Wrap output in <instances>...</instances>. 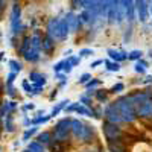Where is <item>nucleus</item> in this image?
<instances>
[{
	"mask_svg": "<svg viewBox=\"0 0 152 152\" xmlns=\"http://www.w3.org/2000/svg\"><path fill=\"white\" fill-rule=\"evenodd\" d=\"M116 104H117V108L120 111L122 122H125V123H134L137 120V113L134 110V105L131 102L129 94L128 96H120L116 100Z\"/></svg>",
	"mask_w": 152,
	"mask_h": 152,
	"instance_id": "1",
	"label": "nucleus"
},
{
	"mask_svg": "<svg viewBox=\"0 0 152 152\" xmlns=\"http://www.w3.org/2000/svg\"><path fill=\"white\" fill-rule=\"evenodd\" d=\"M9 23H11V34H12V37H15V38H18L24 32V29H26V26L21 24V6H20L18 2L12 3Z\"/></svg>",
	"mask_w": 152,
	"mask_h": 152,
	"instance_id": "2",
	"label": "nucleus"
},
{
	"mask_svg": "<svg viewBox=\"0 0 152 152\" xmlns=\"http://www.w3.org/2000/svg\"><path fill=\"white\" fill-rule=\"evenodd\" d=\"M70 122L72 119H61L56 125L55 129L52 132V140L59 142V143H69V137H70Z\"/></svg>",
	"mask_w": 152,
	"mask_h": 152,
	"instance_id": "3",
	"label": "nucleus"
},
{
	"mask_svg": "<svg viewBox=\"0 0 152 152\" xmlns=\"http://www.w3.org/2000/svg\"><path fill=\"white\" fill-rule=\"evenodd\" d=\"M102 131H104V135L108 140H117V138H123V131L119 125L116 123H111V122H104L102 123Z\"/></svg>",
	"mask_w": 152,
	"mask_h": 152,
	"instance_id": "4",
	"label": "nucleus"
},
{
	"mask_svg": "<svg viewBox=\"0 0 152 152\" xmlns=\"http://www.w3.org/2000/svg\"><path fill=\"white\" fill-rule=\"evenodd\" d=\"M104 114H105V120L107 122H111V123H122V117H120V111L117 108V104H116V100L111 104H108L104 110Z\"/></svg>",
	"mask_w": 152,
	"mask_h": 152,
	"instance_id": "5",
	"label": "nucleus"
},
{
	"mask_svg": "<svg viewBox=\"0 0 152 152\" xmlns=\"http://www.w3.org/2000/svg\"><path fill=\"white\" fill-rule=\"evenodd\" d=\"M69 34H70V29H69V23H67L66 17H62L61 20H58V24H56V34H55V40H58V41H64V40H67Z\"/></svg>",
	"mask_w": 152,
	"mask_h": 152,
	"instance_id": "6",
	"label": "nucleus"
},
{
	"mask_svg": "<svg viewBox=\"0 0 152 152\" xmlns=\"http://www.w3.org/2000/svg\"><path fill=\"white\" fill-rule=\"evenodd\" d=\"M137 113V117H142V119H151L152 117V97L145 100V102L135 110Z\"/></svg>",
	"mask_w": 152,
	"mask_h": 152,
	"instance_id": "7",
	"label": "nucleus"
},
{
	"mask_svg": "<svg viewBox=\"0 0 152 152\" xmlns=\"http://www.w3.org/2000/svg\"><path fill=\"white\" fill-rule=\"evenodd\" d=\"M64 17H66L67 23H69L70 32H78V29L81 28V24H82V21H81V18H79V14H75V12L70 11V12H67Z\"/></svg>",
	"mask_w": 152,
	"mask_h": 152,
	"instance_id": "8",
	"label": "nucleus"
},
{
	"mask_svg": "<svg viewBox=\"0 0 152 152\" xmlns=\"http://www.w3.org/2000/svg\"><path fill=\"white\" fill-rule=\"evenodd\" d=\"M94 138H96L94 126L85 125V126H84V131H82V134H81V137L78 138V142H81V143H91Z\"/></svg>",
	"mask_w": 152,
	"mask_h": 152,
	"instance_id": "9",
	"label": "nucleus"
},
{
	"mask_svg": "<svg viewBox=\"0 0 152 152\" xmlns=\"http://www.w3.org/2000/svg\"><path fill=\"white\" fill-rule=\"evenodd\" d=\"M41 50H43V53H46L47 56L52 55L53 50H55V40L53 38H50L49 35H46L41 40Z\"/></svg>",
	"mask_w": 152,
	"mask_h": 152,
	"instance_id": "10",
	"label": "nucleus"
},
{
	"mask_svg": "<svg viewBox=\"0 0 152 152\" xmlns=\"http://www.w3.org/2000/svg\"><path fill=\"white\" fill-rule=\"evenodd\" d=\"M84 126H85V123H84L82 120H79V119H72V122H70V132L73 134L75 138H79V137H81V134H82V131H84Z\"/></svg>",
	"mask_w": 152,
	"mask_h": 152,
	"instance_id": "11",
	"label": "nucleus"
},
{
	"mask_svg": "<svg viewBox=\"0 0 152 152\" xmlns=\"http://www.w3.org/2000/svg\"><path fill=\"white\" fill-rule=\"evenodd\" d=\"M23 58L26 59L28 62H38V61H40V50H34V49H29L28 52L23 55Z\"/></svg>",
	"mask_w": 152,
	"mask_h": 152,
	"instance_id": "12",
	"label": "nucleus"
},
{
	"mask_svg": "<svg viewBox=\"0 0 152 152\" xmlns=\"http://www.w3.org/2000/svg\"><path fill=\"white\" fill-rule=\"evenodd\" d=\"M58 20H59V18L53 17V18H50L49 23H47V34H46V35H49L50 38H53V40H55V34H56V24H58Z\"/></svg>",
	"mask_w": 152,
	"mask_h": 152,
	"instance_id": "13",
	"label": "nucleus"
},
{
	"mask_svg": "<svg viewBox=\"0 0 152 152\" xmlns=\"http://www.w3.org/2000/svg\"><path fill=\"white\" fill-rule=\"evenodd\" d=\"M69 104H70V100H69V99H64V100H61L59 104H56V107H55L52 111H50V117H55V116H58V114H59L62 110H64V108H66Z\"/></svg>",
	"mask_w": 152,
	"mask_h": 152,
	"instance_id": "14",
	"label": "nucleus"
},
{
	"mask_svg": "<svg viewBox=\"0 0 152 152\" xmlns=\"http://www.w3.org/2000/svg\"><path fill=\"white\" fill-rule=\"evenodd\" d=\"M37 142H40L41 145L47 146L50 142H52V132H49V131H44V132H40L37 137Z\"/></svg>",
	"mask_w": 152,
	"mask_h": 152,
	"instance_id": "15",
	"label": "nucleus"
},
{
	"mask_svg": "<svg viewBox=\"0 0 152 152\" xmlns=\"http://www.w3.org/2000/svg\"><path fill=\"white\" fill-rule=\"evenodd\" d=\"M41 35L40 34H34L32 37H31V49H34V50H40L41 52Z\"/></svg>",
	"mask_w": 152,
	"mask_h": 152,
	"instance_id": "16",
	"label": "nucleus"
},
{
	"mask_svg": "<svg viewBox=\"0 0 152 152\" xmlns=\"http://www.w3.org/2000/svg\"><path fill=\"white\" fill-rule=\"evenodd\" d=\"M49 151L50 152H66V143H59V142H50L49 145Z\"/></svg>",
	"mask_w": 152,
	"mask_h": 152,
	"instance_id": "17",
	"label": "nucleus"
},
{
	"mask_svg": "<svg viewBox=\"0 0 152 152\" xmlns=\"http://www.w3.org/2000/svg\"><path fill=\"white\" fill-rule=\"evenodd\" d=\"M107 53H108L110 59H113V61H117V62H120V61H126V59L122 56V52H120V50H116V49H108V50H107Z\"/></svg>",
	"mask_w": 152,
	"mask_h": 152,
	"instance_id": "18",
	"label": "nucleus"
},
{
	"mask_svg": "<svg viewBox=\"0 0 152 152\" xmlns=\"http://www.w3.org/2000/svg\"><path fill=\"white\" fill-rule=\"evenodd\" d=\"M3 129H5L6 132H14V131H15L14 119H12L11 113H9V114H6V119H5V126H3Z\"/></svg>",
	"mask_w": 152,
	"mask_h": 152,
	"instance_id": "19",
	"label": "nucleus"
},
{
	"mask_svg": "<svg viewBox=\"0 0 152 152\" xmlns=\"http://www.w3.org/2000/svg\"><path fill=\"white\" fill-rule=\"evenodd\" d=\"M31 49V37H24L23 40H21V44H20V49H18V53L20 55H24L28 52V50Z\"/></svg>",
	"mask_w": 152,
	"mask_h": 152,
	"instance_id": "20",
	"label": "nucleus"
},
{
	"mask_svg": "<svg viewBox=\"0 0 152 152\" xmlns=\"http://www.w3.org/2000/svg\"><path fill=\"white\" fill-rule=\"evenodd\" d=\"M28 149L31 151V152H46V146L44 145H41L40 142H31L29 145H28Z\"/></svg>",
	"mask_w": 152,
	"mask_h": 152,
	"instance_id": "21",
	"label": "nucleus"
},
{
	"mask_svg": "<svg viewBox=\"0 0 152 152\" xmlns=\"http://www.w3.org/2000/svg\"><path fill=\"white\" fill-rule=\"evenodd\" d=\"M104 64L107 66V70L108 72H119L122 67H120V62H117V61H110V59H104Z\"/></svg>",
	"mask_w": 152,
	"mask_h": 152,
	"instance_id": "22",
	"label": "nucleus"
},
{
	"mask_svg": "<svg viewBox=\"0 0 152 152\" xmlns=\"http://www.w3.org/2000/svg\"><path fill=\"white\" fill-rule=\"evenodd\" d=\"M8 64L11 67V72H14V73H20L23 70V64H21V62H18L17 59H11Z\"/></svg>",
	"mask_w": 152,
	"mask_h": 152,
	"instance_id": "23",
	"label": "nucleus"
},
{
	"mask_svg": "<svg viewBox=\"0 0 152 152\" xmlns=\"http://www.w3.org/2000/svg\"><path fill=\"white\" fill-rule=\"evenodd\" d=\"M37 132H38V125H34L32 128H29V129L24 131V134H23V140H24V142H29V138H31L34 134H37Z\"/></svg>",
	"mask_w": 152,
	"mask_h": 152,
	"instance_id": "24",
	"label": "nucleus"
},
{
	"mask_svg": "<svg viewBox=\"0 0 152 152\" xmlns=\"http://www.w3.org/2000/svg\"><path fill=\"white\" fill-rule=\"evenodd\" d=\"M142 56H143V52H142V50H138V49L128 52V59L129 61H137V59H140Z\"/></svg>",
	"mask_w": 152,
	"mask_h": 152,
	"instance_id": "25",
	"label": "nucleus"
},
{
	"mask_svg": "<svg viewBox=\"0 0 152 152\" xmlns=\"http://www.w3.org/2000/svg\"><path fill=\"white\" fill-rule=\"evenodd\" d=\"M50 119H52V117H50V114H49V116H40V117L31 120V123L32 125H41V123H47Z\"/></svg>",
	"mask_w": 152,
	"mask_h": 152,
	"instance_id": "26",
	"label": "nucleus"
},
{
	"mask_svg": "<svg viewBox=\"0 0 152 152\" xmlns=\"http://www.w3.org/2000/svg\"><path fill=\"white\" fill-rule=\"evenodd\" d=\"M107 96H108V93H107L105 90H97V91H94V97L99 100V102H105Z\"/></svg>",
	"mask_w": 152,
	"mask_h": 152,
	"instance_id": "27",
	"label": "nucleus"
},
{
	"mask_svg": "<svg viewBox=\"0 0 152 152\" xmlns=\"http://www.w3.org/2000/svg\"><path fill=\"white\" fill-rule=\"evenodd\" d=\"M43 76H46V75H43V73H40V72H37V70H32V72L29 73V79H31L32 82H37V81H40Z\"/></svg>",
	"mask_w": 152,
	"mask_h": 152,
	"instance_id": "28",
	"label": "nucleus"
},
{
	"mask_svg": "<svg viewBox=\"0 0 152 152\" xmlns=\"http://www.w3.org/2000/svg\"><path fill=\"white\" fill-rule=\"evenodd\" d=\"M9 113H11V110H9L8 102H5V104H0V117L5 119V117H6V114H9Z\"/></svg>",
	"mask_w": 152,
	"mask_h": 152,
	"instance_id": "29",
	"label": "nucleus"
},
{
	"mask_svg": "<svg viewBox=\"0 0 152 152\" xmlns=\"http://www.w3.org/2000/svg\"><path fill=\"white\" fill-rule=\"evenodd\" d=\"M76 113H78L79 116H88V117L91 116V111L88 110L87 107H84V105H79L78 108H76Z\"/></svg>",
	"mask_w": 152,
	"mask_h": 152,
	"instance_id": "30",
	"label": "nucleus"
},
{
	"mask_svg": "<svg viewBox=\"0 0 152 152\" xmlns=\"http://www.w3.org/2000/svg\"><path fill=\"white\" fill-rule=\"evenodd\" d=\"M131 35H132V23H129L128 29H126L125 37H123V41H125V43H129V41H131Z\"/></svg>",
	"mask_w": 152,
	"mask_h": 152,
	"instance_id": "31",
	"label": "nucleus"
},
{
	"mask_svg": "<svg viewBox=\"0 0 152 152\" xmlns=\"http://www.w3.org/2000/svg\"><path fill=\"white\" fill-rule=\"evenodd\" d=\"M91 79V75L90 73H82L81 76H79V79H78V84H85V82H88V81H90Z\"/></svg>",
	"mask_w": 152,
	"mask_h": 152,
	"instance_id": "32",
	"label": "nucleus"
},
{
	"mask_svg": "<svg viewBox=\"0 0 152 152\" xmlns=\"http://www.w3.org/2000/svg\"><path fill=\"white\" fill-rule=\"evenodd\" d=\"M100 84V81L99 79H94V78H91L90 81H88V82H85L84 85L87 87V90H88V88H94V87H97Z\"/></svg>",
	"mask_w": 152,
	"mask_h": 152,
	"instance_id": "33",
	"label": "nucleus"
},
{
	"mask_svg": "<svg viewBox=\"0 0 152 152\" xmlns=\"http://www.w3.org/2000/svg\"><path fill=\"white\" fill-rule=\"evenodd\" d=\"M125 90V85L122 84V82H119V84H116L111 90H110V93H120V91H123Z\"/></svg>",
	"mask_w": 152,
	"mask_h": 152,
	"instance_id": "34",
	"label": "nucleus"
},
{
	"mask_svg": "<svg viewBox=\"0 0 152 152\" xmlns=\"http://www.w3.org/2000/svg\"><path fill=\"white\" fill-rule=\"evenodd\" d=\"M90 55H94V50L93 49H81L79 50V56H90Z\"/></svg>",
	"mask_w": 152,
	"mask_h": 152,
	"instance_id": "35",
	"label": "nucleus"
},
{
	"mask_svg": "<svg viewBox=\"0 0 152 152\" xmlns=\"http://www.w3.org/2000/svg\"><path fill=\"white\" fill-rule=\"evenodd\" d=\"M134 70H135L137 73H140V75H145V73H146V67H145V66H142L140 62H137V61H135V66H134Z\"/></svg>",
	"mask_w": 152,
	"mask_h": 152,
	"instance_id": "36",
	"label": "nucleus"
},
{
	"mask_svg": "<svg viewBox=\"0 0 152 152\" xmlns=\"http://www.w3.org/2000/svg\"><path fill=\"white\" fill-rule=\"evenodd\" d=\"M17 75L18 73H14V72H9V75H8V81H6V85H12L14 84V81H15V78H17Z\"/></svg>",
	"mask_w": 152,
	"mask_h": 152,
	"instance_id": "37",
	"label": "nucleus"
},
{
	"mask_svg": "<svg viewBox=\"0 0 152 152\" xmlns=\"http://www.w3.org/2000/svg\"><path fill=\"white\" fill-rule=\"evenodd\" d=\"M79 107V102H70V105H67L66 108H64V111L66 113H73V111H76V108H78Z\"/></svg>",
	"mask_w": 152,
	"mask_h": 152,
	"instance_id": "38",
	"label": "nucleus"
},
{
	"mask_svg": "<svg viewBox=\"0 0 152 152\" xmlns=\"http://www.w3.org/2000/svg\"><path fill=\"white\" fill-rule=\"evenodd\" d=\"M72 70H73V66L70 64V61H69V59H66V61H64V67H62V72H64L66 75H69Z\"/></svg>",
	"mask_w": 152,
	"mask_h": 152,
	"instance_id": "39",
	"label": "nucleus"
},
{
	"mask_svg": "<svg viewBox=\"0 0 152 152\" xmlns=\"http://www.w3.org/2000/svg\"><path fill=\"white\" fill-rule=\"evenodd\" d=\"M69 61H70V64H72L73 67H76V66L81 64V56H70Z\"/></svg>",
	"mask_w": 152,
	"mask_h": 152,
	"instance_id": "40",
	"label": "nucleus"
},
{
	"mask_svg": "<svg viewBox=\"0 0 152 152\" xmlns=\"http://www.w3.org/2000/svg\"><path fill=\"white\" fill-rule=\"evenodd\" d=\"M64 61H66V59H61V61H58L56 64L53 66V72H55V73H58V72L62 70V67H64Z\"/></svg>",
	"mask_w": 152,
	"mask_h": 152,
	"instance_id": "41",
	"label": "nucleus"
},
{
	"mask_svg": "<svg viewBox=\"0 0 152 152\" xmlns=\"http://www.w3.org/2000/svg\"><path fill=\"white\" fill-rule=\"evenodd\" d=\"M21 87H23V90H24V91H29V93L32 91V85L29 84L28 79H24V81L21 82Z\"/></svg>",
	"mask_w": 152,
	"mask_h": 152,
	"instance_id": "42",
	"label": "nucleus"
},
{
	"mask_svg": "<svg viewBox=\"0 0 152 152\" xmlns=\"http://www.w3.org/2000/svg\"><path fill=\"white\" fill-rule=\"evenodd\" d=\"M79 102L84 104V105H90V104H91V100H90V97H88L87 94H82V96L79 97Z\"/></svg>",
	"mask_w": 152,
	"mask_h": 152,
	"instance_id": "43",
	"label": "nucleus"
},
{
	"mask_svg": "<svg viewBox=\"0 0 152 152\" xmlns=\"http://www.w3.org/2000/svg\"><path fill=\"white\" fill-rule=\"evenodd\" d=\"M102 64H104V59H96V61H93L91 64H90V67H91V69H96V67L102 66Z\"/></svg>",
	"mask_w": 152,
	"mask_h": 152,
	"instance_id": "44",
	"label": "nucleus"
},
{
	"mask_svg": "<svg viewBox=\"0 0 152 152\" xmlns=\"http://www.w3.org/2000/svg\"><path fill=\"white\" fill-rule=\"evenodd\" d=\"M6 90H8V94H9L11 97L15 96V88L12 87V85H6Z\"/></svg>",
	"mask_w": 152,
	"mask_h": 152,
	"instance_id": "45",
	"label": "nucleus"
},
{
	"mask_svg": "<svg viewBox=\"0 0 152 152\" xmlns=\"http://www.w3.org/2000/svg\"><path fill=\"white\" fill-rule=\"evenodd\" d=\"M8 105H9V110H11V111H14V110L17 108V102H14V100H11V102H8Z\"/></svg>",
	"mask_w": 152,
	"mask_h": 152,
	"instance_id": "46",
	"label": "nucleus"
},
{
	"mask_svg": "<svg viewBox=\"0 0 152 152\" xmlns=\"http://www.w3.org/2000/svg\"><path fill=\"white\" fill-rule=\"evenodd\" d=\"M23 110H24V111H26V110H35V105H34V104H28V105L23 107Z\"/></svg>",
	"mask_w": 152,
	"mask_h": 152,
	"instance_id": "47",
	"label": "nucleus"
},
{
	"mask_svg": "<svg viewBox=\"0 0 152 152\" xmlns=\"http://www.w3.org/2000/svg\"><path fill=\"white\" fill-rule=\"evenodd\" d=\"M82 152H100V149H99V148H90V149L82 151Z\"/></svg>",
	"mask_w": 152,
	"mask_h": 152,
	"instance_id": "48",
	"label": "nucleus"
},
{
	"mask_svg": "<svg viewBox=\"0 0 152 152\" xmlns=\"http://www.w3.org/2000/svg\"><path fill=\"white\" fill-rule=\"evenodd\" d=\"M145 84H152V76H146V79L143 81Z\"/></svg>",
	"mask_w": 152,
	"mask_h": 152,
	"instance_id": "49",
	"label": "nucleus"
},
{
	"mask_svg": "<svg viewBox=\"0 0 152 152\" xmlns=\"http://www.w3.org/2000/svg\"><path fill=\"white\" fill-rule=\"evenodd\" d=\"M66 85H67V78L61 79V84H59V87H66Z\"/></svg>",
	"mask_w": 152,
	"mask_h": 152,
	"instance_id": "50",
	"label": "nucleus"
},
{
	"mask_svg": "<svg viewBox=\"0 0 152 152\" xmlns=\"http://www.w3.org/2000/svg\"><path fill=\"white\" fill-rule=\"evenodd\" d=\"M6 3H8V0H0V6H2L3 9L6 8Z\"/></svg>",
	"mask_w": 152,
	"mask_h": 152,
	"instance_id": "51",
	"label": "nucleus"
},
{
	"mask_svg": "<svg viewBox=\"0 0 152 152\" xmlns=\"http://www.w3.org/2000/svg\"><path fill=\"white\" fill-rule=\"evenodd\" d=\"M3 11H5V9L0 6V20H2V17H3Z\"/></svg>",
	"mask_w": 152,
	"mask_h": 152,
	"instance_id": "52",
	"label": "nucleus"
},
{
	"mask_svg": "<svg viewBox=\"0 0 152 152\" xmlns=\"http://www.w3.org/2000/svg\"><path fill=\"white\" fill-rule=\"evenodd\" d=\"M55 96H56V90H53V93H52V94H50V99H53Z\"/></svg>",
	"mask_w": 152,
	"mask_h": 152,
	"instance_id": "53",
	"label": "nucleus"
},
{
	"mask_svg": "<svg viewBox=\"0 0 152 152\" xmlns=\"http://www.w3.org/2000/svg\"><path fill=\"white\" fill-rule=\"evenodd\" d=\"M149 14H151V15H152V2H151V3H149Z\"/></svg>",
	"mask_w": 152,
	"mask_h": 152,
	"instance_id": "54",
	"label": "nucleus"
},
{
	"mask_svg": "<svg viewBox=\"0 0 152 152\" xmlns=\"http://www.w3.org/2000/svg\"><path fill=\"white\" fill-rule=\"evenodd\" d=\"M72 53V49H69V50H66V52H64V55H70Z\"/></svg>",
	"mask_w": 152,
	"mask_h": 152,
	"instance_id": "55",
	"label": "nucleus"
},
{
	"mask_svg": "<svg viewBox=\"0 0 152 152\" xmlns=\"http://www.w3.org/2000/svg\"><path fill=\"white\" fill-rule=\"evenodd\" d=\"M29 123H31V120H29V119H24V125H26V126H28Z\"/></svg>",
	"mask_w": 152,
	"mask_h": 152,
	"instance_id": "56",
	"label": "nucleus"
},
{
	"mask_svg": "<svg viewBox=\"0 0 152 152\" xmlns=\"http://www.w3.org/2000/svg\"><path fill=\"white\" fill-rule=\"evenodd\" d=\"M2 90H3V82L0 81V93H2Z\"/></svg>",
	"mask_w": 152,
	"mask_h": 152,
	"instance_id": "57",
	"label": "nucleus"
},
{
	"mask_svg": "<svg viewBox=\"0 0 152 152\" xmlns=\"http://www.w3.org/2000/svg\"><path fill=\"white\" fill-rule=\"evenodd\" d=\"M3 55H5V52H0V61L3 59Z\"/></svg>",
	"mask_w": 152,
	"mask_h": 152,
	"instance_id": "58",
	"label": "nucleus"
},
{
	"mask_svg": "<svg viewBox=\"0 0 152 152\" xmlns=\"http://www.w3.org/2000/svg\"><path fill=\"white\" fill-rule=\"evenodd\" d=\"M149 56L152 58V50H149Z\"/></svg>",
	"mask_w": 152,
	"mask_h": 152,
	"instance_id": "59",
	"label": "nucleus"
},
{
	"mask_svg": "<svg viewBox=\"0 0 152 152\" xmlns=\"http://www.w3.org/2000/svg\"><path fill=\"white\" fill-rule=\"evenodd\" d=\"M23 152H31V151H29V149H24V151H23Z\"/></svg>",
	"mask_w": 152,
	"mask_h": 152,
	"instance_id": "60",
	"label": "nucleus"
},
{
	"mask_svg": "<svg viewBox=\"0 0 152 152\" xmlns=\"http://www.w3.org/2000/svg\"><path fill=\"white\" fill-rule=\"evenodd\" d=\"M0 104H2V97H0Z\"/></svg>",
	"mask_w": 152,
	"mask_h": 152,
	"instance_id": "61",
	"label": "nucleus"
},
{
	"mask_svg": "<svg viewBox=\"0 0 152 152\" xmlns=\"http://www.w3.org/2000/svg\"><path fill=\"white\" fill-rule=\"evenodd\" d=\"M0 37H2V32H0Z\"/></svg>",
	"mask_w": 152,
	"mask_h": 152,
	"instance_id": "62",
	"label": "nucleus"
},
{
	"mask_svg": "<svg viewBox=\"0 0 152 152\" xmlns=\"http://www.w3.org/2000/svg\"><path fill=\"white\" fill-rule=\"evenodd\" d=\"M0 152H2V148H0Z\"/></svg>",
	"mask_w": 152,
	"mask_h": 152,
	"instance_id": "63",
	"label": "nucleus"
}]
</instances>
